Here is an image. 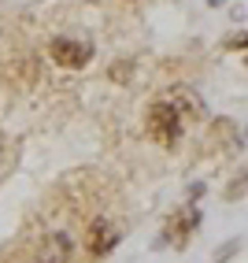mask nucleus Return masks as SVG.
<instances>
[{
	"mask_svg": "<svg viewBox=\"0 0 248 263\" xmlns=\"http://www.w3.org/2000/svg\"><path fill=\"white\" fill-rule=\"evenodd\" d=\"M119 245V230L108 222V219H97L89 226V237H85V249H89L93 256H108L111 249Z\"/></svg>",
	"mask_w": 248,
	"mask_h": 263,
	"instance_id": "obj_3",
	"label": "nucleus"
},
{
	"mask_svg": "<svg viewBox=\"0 0 248 263\" xmlns=\"http://www.w3.org/2000/svg\"><path fill=\"white\" fill-rule=\"evenodd\" d=\"M148 137L159 145H174L182 137V111L174 100H156L148 111Z\"/></svg>",
	"mask_w": 248,
	"mask_h": 263,
	"instance_id": "obj_1",
	"label": "nucleus"
},
{
	"mask_svg": "<svg viewBox=\"0 0 248 263\" xmlns=\"http://www.w3.org/2000/svg\"><path fill=\"white\" fill-rule=\"evenodd\" d=\"M48 52H52V60H56L60 67H85V63H89V56H93L89 45L70 41V37H56Z\"/></svg>",
	"mask_w": 248,
	"mask_h": 263,
	"instance_id": "obj_2",
	"label": "nucleus"
},
{
	"mask_svg": "<svg viewBox=\"0 0 248 263\" xmlns=\"http://www.w3.org/2000/svg\"><path fill=\"white\" fill-rule=\"evenodd\" d=\"M37 263H70V237L67 234H48L37 249Z\"/></svg>",
	"mask_w": 248,
	"mask_h": 263,
	"instance_id": "obj_4",
	"label": "nucleus"
},
{
	"mask_svg": "<svg viewBox=\"0 0 248 263\" xmlns=\"http://www.w3.org/2000/svg\"><path fill=\"white\" fill-rule=\"evenodd\" d=\"M0 160H4V141H0Z\"/></svg>",
	"mask_w": 248,
	"mask_h": 263,
	"instance_id": "obj_5",
	"label": "nucleus"
}]
</instances>
